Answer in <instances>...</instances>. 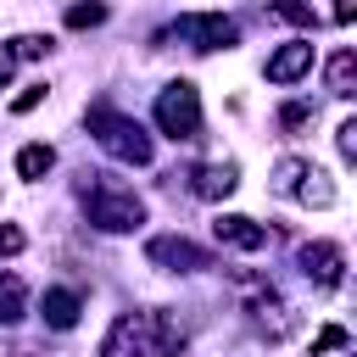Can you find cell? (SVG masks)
I'll list each match as a JSON object with an SVG mask.
<instances>
[{
  "label": "cell",
  "instance_id": "1",
  "mask_svg": "<svg viewBox=\"0 0 357 357\" xmlns=\"http://www.w3.org/2000/svg\"><path fill=\"white\" fill-rule=\"evenodd\" d=\"M84 212H89V223L106 229V234H128V229L145 223V201H139L128 184H117V178L84 184Z\"/></svg>",
  "mask_w": 357,
  "mask_h": 357
},
{
  "label": "cell",
  "instance_id": "2",
  "mask_svg": "<svg viewBox=\"0 0 357 357\" xmlns=\"http://www.w3.org/2000/svg\"><path fill=\"white\" fill-rule=\"evenodd\" d=\"M89 134H95V145L106 151V156H117V162H128V167H145L151 162V134L134 123V117H123V112H112V106H89Z\"/></svg>",
  "mask_w": 357,
  "mask_h": 357
},
{
  "label": "cell",
  "instance_id": "3",
  "mask_svg": "<svg viewBox=\"0 0 357 357\" xmlns=\"http://www.w3.org/2000/svg\"><path fill=\"white\" fill-rule=\"evenodd\" d=\"M156 128L167 139H195L201 134V89L190 78H173L162 95H156Z\"/></svg>",
  "mask_w": 357,
  "mask_h": 357
},
{
  "label": "cell",
  "instance_id": "4",
  "mask_svg": "<svg viewBox=\"0 0 357 357\" xmlns=\"http://www.w3.org/2000/svg\"><path fill=\"white\" fill-rule=\"evenodd\" d=\"M273 190H284V195H296L301 206H335V178L324 173V167H312V162H279L273 167Z\"/></svg>",
  "mask_w": 357,
  "mask_h": 357
},
{
  "label": "cell",
  "instance_id": "5",
  "mask_svg": "<svg viewBox=\"0 0 357 357\" xmlns=\"http://www.w3.org/2000/svg\"><path fill=\"white\" fill-rule=\"evenodd\" d=\"M151 346H156V318L151 312H123L106 329L100 357H151Z\"/></svg>",
  "mask_w": 357,
  "mask_h": 357
},
{
  "label": "cell",
  "instance_id": "6",
  "mask_svg": "<svg viewBox=\"0 0 357 357\" xmlns=\"http://www.w3.org/2000/svg\"><path fill=\"white\" fill-rule=\"evenodd\" d=\"M173 33L184 45H195V50H229V45H240V28L223 11H190V17L173 22Z\"/></svg>",
  "mask_w": 357,
  "mask_h": 357
},
{
  "label": "cell",
  "instance_id": "7",
  "mask_svg": "<svg viewBox=\"0 0 357 357\" xmlns=\"http://www.w3.org/2000/svg\"><path fill=\"white\" fill-rule=\"evenodd\" d=\"M145 257H151V268H167V273H201V268H212V251L195 245V240H184V234L145 240Z\"/></svg>",
  "mask_w": 357,
  "mask_h": 357
},
{
  "label": "cell",
  "instance_id": "8",
  "mask_svg": "<svg viewBox=\"0 0 357 357\" xmlns=\"http://www.w3.org/2000/svg\"><path fill=\"white\" fill-rule=\"evenodd\" d=\"M296 268H301L312 284L335 290V284L346 279V251H340L335 240H312V245H301V251H296Z\"/></svg>",
  "mask_w": 357,
  "mask_h": 357
},
{
  "label": "cell",
  "instance_id": "9",
  "mask_svg": "<svg viewBox=\"0 0 357 357\" xmlns=\"http://www.w3.org/2000/svg\"><path fill=\"white\" fill-rule=\"evenodd\" d=\"M307 73H312V45L307 39H290V45H279L268 56V84H296Z\"/></svg>",
  "mask_w": 357,
  "mask_h": 357
},
{
  "label": "cell",
  "instance_id": "10",
  "mask_svg": "<svg viewBox=\"0 0 357 357\" xmlns=\"http://www.w3.org/2000/svg\"><path fill=\"white\" fill-rule=\"evenodd\" d=\"M212 234H218L223 245H234V251H262V245H268V229L251 223V218H240V212H223V218L212 223Z\"/></svg>",
  "mask_w": 357,
  "mask_h": 357
},
{
  "label": "cell",
  "instance_id": "11",
  "mask_svg": "<svg viewBox=\"0 0 357 357\" xmlns=\"http://www.w3.org/2000/svg\"><path fill=\"white\" fill-rule=\"evenodd\" d=\"M234 184H240L234 162H206V167H195V195H201V201H223Z\"/></svg>",
  "mask_w": 357,
  "mask_h": 357
},
{
  "label": "cell",
  "instance_id": "12",
  "mask_svg": "<svg viewBox=\"0 0 357 357\" xmlns=\"http://www.w3.org/2000/svg\"><path fill=\"white\" fill-rule=\"evenodd\" d=\"M78 312H84V301H78L73 290H45V301H39V318H45L50 329H73Z\"/></svg>",
  "mask_w": 357,
  "mask_h": 357
},
{
  "label": "cell",
  "instance_id": "13",
  "mask_svg": "<svg viewBox=\"0 0 357 357\" xmlns=\"http://www.w3.org/2000/svg\"><path fill=\"white\" fill-rule=\"evenodd\" d=\"M329 95H357V56L351 50H335L329 56Z\"/></svg>",
  "mask_w": 357,
  "mask_h": 357
},
{
  "label": "cell",
  "instance_id": "14",
  "mask_svg": "<svg viewBox=\"0 0 357 357\" xmlns=\"http://www.w3.org/2000/svg\"><path fill=\"white\" fill-rule=\"evenodd\" d=\"M156 318V346H151V357H184V329L173 324V312H151Z\"/></svg>",
  "mask_w": 357,
  "mask_h": 357
},
{
  "label": "cell",
  "instance_id": "15",
  "mask_svg": "<svg viewBox=\"0 0 357 357\" xmlns=\"http://www.w3.org/2000/svg\"><path fill=\"white\" fill-rule=\"evenodd\" d=\"M28 312V290H22V279L17 273H0V324H17Z\"/></svg>",
  "mask_w": 357,
  "mask_h": 357
},
{
  "label": "cell",
  "instance_id": "16",
  "mask_svg": "<svg viewBox=\"0 0 357 357\" xmlns=\"http://www.w3.org/2000/svg\"><path fill=\"white\" fill-rule=\"evenodd\" d=\"M56 167V151L50 145H22L17 151V178H45Z\"/></svg>",
  "mask_w": 357,
  "mask_h": 357
},
{
  "label": "cell",
  "instance_id": "17",
  "mask_svg": "<svg viewBox=\"0 0 357 357\" xmlns=\"http://www.w3.org/2000/svg\"><path fill=\"white\" fill-rule=\"evenodd\" d=\"M106 22V0H78L67 6V28H100Z\"/></svg>",
  "mask_w": 357,
  "mask_h": 357
},
{
  "label": "cell",
  "instance_id": "18",
  "mask_svg": "<svg viewBox=\"0 0 357 357\" xmlns=\"http://www.w3.org/2000/svg\"><path fill=\"white\" fill-rule=\"evenodd\" d=\"M45 50H50L45 33H22V39H11V56H17V61H39Z\"/></svg>",
  "mask_w": 357,
  "mask_h": 357
},
{
  "label": "cell",
  "instance_id": "19",
  "mask_svg": "<svg viewBox=\"0 0 357 357\" xmlns=\"http://www.w3.org/2000/svg\"><path fill=\"white\" fill-rule=\"evenodd\" d=\"M346 340H351V335H346V329H340V324H324V329H318V335H312V357H324V351H340V346H346Z\"/></svg>",
  "mask_w": 357,
  "mask_h": 357
},
{
  "label": "cell",
  "instance_id": "20",
  "mask_svg": "<svg viewBox=\"0 0 357 357\" xmlns=\"http://www.w3.org/2000/svg\"><path fill=\"white\" fill-rule=\"evenodd\" d=\"M273 17H284L296 28H312V6L307 0H273Z\"/></svg>",
  "mask_w": 357,
  "mask_h": 357
},
{
  "label": "cell",
  "instance_id": "21",
  "mask_svg": "<svg viewBox=\"0 0 357 357\" xmlns=\"http://www.w3.org/2000/svg\"><path fill=\"white\" fill-rule=\"evenodd\" d=\"M22 245H28V234H22L17 223H0V257H17Z\"/></svg>",
  "mask_w": 357,
  "mask_h": 357
},
{
  "label": "cell",
  "instance_id": "22",
  "mask_svg": "<svg viewBox=\"0 0 357 357\" xmlns=\"http://www.w3.org/2000/svg\"><path fill=\"white\" fill-rule=\"evenodd\" d=\"M279 123H284V128H301V123H312V106H307V100H290V106L279 112Z\"/></svg>",
  "mask_w": 357,
  "mask_h": 357
},
{
  "label": "cell",
  "instance_id": "23",
  "mask_svg": "<svg viewBox=\"0 0 357 357\" xmlns=\"http://www.w3.org/2000/svg\"><path fill=\"white\" fill-rule=\"evenodd\" d=\"M335 139H340V156H346V162H357V117H346Z\"/></svg>",
  "mask_w": 357,
  "mask_h": 357
},
{
  "label": "cell",
  "instance_id": "24",
  "mask_svg": "<svg viewBox=\"0 0 357 357\" xmlns=\"http://www.w3.org/2000/svg\"><path fill=\"white\" fill-rule=\"evenodd\" d=\"M39 100H45V84H28V89H22L17 100H11V112H33Z\"/></svg>",
  "mask_w": 357,
  "mask_h": 357
},
{
  "label": "cell",
  "instance_id": "25",
  "mask_svg": "<svg viewBox=\"0 0 357 357\" xmlns=\"http://www.w3.org/2000/svg\"><path fill=\"white\" fill-rule=\"evenodd\" d=\"M351 11H357L351 0H335V22H351Z\"/></svg>",
  "mask_w": 357,
  "mask_h": 357
},
{
  "label": "cell",
  "instance_id": "26",
  "mask_svg": "<svg viewBox=\"0 0 357 357\" xmlns=\"http://www.w3.org/2000/svg\"><path fill=\"white\" fill-rule=\"evenodd\" d=\"M6 73H11V67H0V84H6Z\"/></svg>",
  "mask_w": 357,
  "mask_h": 357
}]
</instances>
